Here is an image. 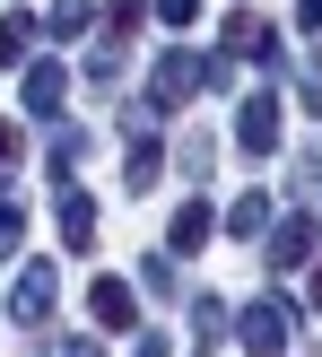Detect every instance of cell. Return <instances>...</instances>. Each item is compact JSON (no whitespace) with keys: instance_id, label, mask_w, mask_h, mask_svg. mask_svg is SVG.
Returning <instances> with one entry per match:
<instances>
[{"instance_id":"1","label":"cell","mask_w":322,"mask_h":357,"mask_svg":"<svg viewBox=\"0 0 322 357\" xmlns=\"http://www.w3.org/2000/svg\"><path fill=\"white\" fill-rule=\"evenodd\" d=\"M157 174H166L157 114H148V105H131V122H122V183H131V192H157Z\"/></svg>"},{"instance_id":"2","label":"cell","mask_w":322,"mask_h":357,"mask_svg":"<svg viewBox=\"0 0 322 357\" xmlns=\"http://www.w3.org/2000/svg\"><path fill=\"white\" fill-rule=\"evenodd\" d=\"M288 331H296V305H288V296H253V305H244L236 314V340L244 349H253V357H279V349H288Z\"/></svg>"},{"instance_id":"3","label":"cell","mask_w":322,"mask_h":357,"mask_svg":"<svg viewBox=\"0 0 322 357\" xmlns=\"http://www.w3.org/2000/svg\"><path fill=\"white\" fill-rule=\"evenodd\" d=\"M236 139H244V157H279V139H288V105H279V87H261V96L244 105Z\"/></svg>"},{"instance_id":"4","label":"cell","mask_w":322,"mask_h":357,"mask_svg":"<svg viewBox=\"0 0 322 357\" xmlns=\"http://www.w3.org/2000/svg\"><path fill=\"white\" fill-rule=\"evenodd\" d=\"M314 253H322V227L305 218V209H288V218H279V236H270V253H261V261H270V279H288V271H305Z\"/></svg>"},{"instance_id":"5","label":"cell","mask_w":322,"mask_h":357,"mask_svg":"<svg viewBox=\"0 0 322 357\" xmlns=\"http://www.w3.org/2000/svg\"><path fill=\"white\" fill-rule=\"evenodd\" d=\"M218 44H227V61H270V52H279V26H270L261 9H236V17L218 26Z\"/></svg>"},{"instance_id":"6","label":"cell","mask_w":322,"mask_h":357,"mask_svg":"<svg viewBox=\"0 0 322 357\" xmlns=\"http://www.w3.org/2000/svg\"><path fill=\"white\" fill-rule=\"evenodd\" d=\"M52 288H61V271H52V261H26V271H17V288H9V323H44L52 314Z\"/></svg>"},{"instance_id":"7","label":"cell","mask_w":322,"mask_h":357,"mask_svg":"<svg viewBox=\"0 0 322 357\" xmlns=\"http://www.w3.org/2000/svg\"><path fill=\"white\" fill-rule=\"evenodd\" d=\"M87 314H96L105 331H139V296H131V279H96V288H87Z\"/></svg>"},{"instance_id":"8","label":"cell","mask_w":322,"mask_h":357,"mask_svg":"<svg viewBox=\"0 0 322 357\" xmlns=\"http://www.w3.org/2000/svg\"><path fill=\"white\" fill-rule=\"evenodd\" d=\"M52 218H61V244H70V253H87V244H96V201H87L79 183H61V201H52Z\"/></svg>"},{"instance_id":"9","label":"cell","mask_w":322,"mask_h":357,"mask_svg":"<svg viewBox=\"0 0 322 357\" xmlns=\"http://www.w3.org/2000/svg\"><path fill=\"white\" fill-rule=\"evenodd\" d=\"M209 227H218V218H209V201H183V209H174V227H166V244H174V253H201Z\"/></svg>"},{"instance_id":"10","label":"cell","mask_w":322,"mask_h":357,"mask_svg":"<svg viewBox=\"0 0 322 357\" xmlns=\"http://www.w3.org/2000/svg\"><path fill=\"white\" fill-rule=\"evenodd\" d=\"M61 96H70V70H61V61H35V70H26V114H52Z\"/></svg>"},{"instance_id":"11","label":"cell","mask_w":322,"mask_h":357,"mask_svg":"<svg viewBox=\"0 0 322 357\" xmlns=\"http://www.w3.org/2000/svg\"><path fill=\"white\" fill-rule=\"evenodd\" d=\"M87 26H96V0H52V17H44V35H61V44H79Z\"/></svg>"},{"instance_id":"12","label":"cell","mask_w":322,"mask_h":357,"mask_svg":"<svg viewBox=\"0 0 322 357\" xmlns=\"http://www.w3.org/2000/svg\"><path fill=\"white\" fill-rule=\"evenodd\" d=\"M227 236H270V192H244L227 209Z\"/></svg>"},{"instance_id":"13","label":"cell","mask_w":322,"mask_h":357,"mask_svg":"<svg viewBox=\"0 0 322 357\" xmlns=\"http://www.w3.org/2000/svg\"><path fill=\"white\" fill-rule=\"evenodd\" d=\"M35 35H44L35 17H0V70H17V61H26V52H35Z\"/></svg>"},{"instance_id":"14","label":"cell","mask_w":322,"mask_h":357,"mask_svg":"<svg viewBox=\"0 0 322 357\" xmlns=\"http://www.w3.org/2000/svg\"><path fill=\"white\" fill-rule=\"evenodd\" d=\"M192 331H201V349H218L227 331H236V314H227L218 296H201V305H192Z\"/></svg>"},{"instance_id":"15","label":"cell","mask_w":322,"mask_h":357,"mask_svg":"<svg viewBox=\"0 0 322 357\" xmlns=\"http://www.w3.org/2000/svg\"><path fill=\"white\" fill-rule=\"evenodd\" d=\"M79 157H87V131H79V122H70V131H52V174H61V183L79 174Z\"/></svg>"},{"instance_id":"16","label":"cell","mask_w":322,"mask_h":357,"mask_svg":"<svg viewBox=\"0 0 322 357\" xmlns=\"http://www.w3.org/2000/svg\"><path fill=\"white\" fill-rule=\"evenodd\" d=\"M105 35H114V52L131 44V35H139V0H105Z\"/></svg>"},{"instance_id":"17","label":"cell","mask_w":322,"mask_h":357,"mask_svg":"<svg viewBox=\"0 0 322 357\" xmlns=\"http://www.w3.org/2000/svg\"><path fill=\"white\" fill-rule=\"evenodd\" d=\"M139 288H148V296H174V261L148 253V261H139Z\"/></svg>"},{"instance_id":"18","label":"cell","mask_w":322,"mask_h":357,"mask_svg":"<svg viewBox=\"0 0 322 357\" xmlns=\"http://www.w3.org/2000/svg\"><path fill=\"white\" fill-rule=\"evenodd\" d=\"M17 236H26V209H17V201H0V253H17Z\"/></svg>"},{"instance_id":"19","label":"cell","mask_w":322,"mask_h":357,"mask_svg":"<svg viewBox=\"0 0 322 357\" xmlns=\"http://www.w3.org/2000/svg\"><path fill=\"white\" fill-rule=\"evenodd\" d=\"M17 157H26V131H17V122H0V174H17Z\"/></svg>"},{"instance_id":"20","label":"cell","mask_w":322,"mask_h":357,"mask_svg":"<svg viewBox=\"0 0 322 357\" xmlns=\"http://www.w3.org/2000/svg\"><path fill=\"white\" fill-rule=\"evenodd\" d=\"M157 17H166V26H192V17H201V0H157Z\"/></svg>"},{"instance_id":"21","label":"cell","mask_w":322,"mask_h":357,"mask_svg":"<svg viewBox=\"0 0 322 357\" xmlns=\"http://www.w3.org/2000/svg\"><path fill=\"white\" fill-rule=\"evenodd\" d=\"M296 87H305V105L322 114V61H305V70H296Z\"/></svg>"},{"instance_id":"22","label":"cell","mask_w":322,"mask_h":357,"mask_svg":"<svg viewBox=\"0 0 322 357\" xmlns=\"http://www.w3.org/2000/svg\"><path fill=\"white\" fill-rule=\"evenodd\" d=\"M296 26H305V35L322 26V0H296Z\"/></svg>"},{"instance_id":"23","label":"cell","mask_w":322,"mask_h":357,"mask_svg":"<svg viewBox=\"0 0 322 357\" xmlns=\"http://www.w3.org/2000/svg\"><path fill=\"white\" fill-rule=\"evenodd\" d=\"M131 357H166V340H157V331H139V349Z\"/></svg>"},{"instance_id":"24","label":"cell","mask_w":322,"mask_h":357,"mask_svg":"<svg viewBox=\"0 0 322 357\" xmlns=\"http://www.w3.org/2000/svg\"><path fill=\"white\" fill-rule=\"evenodd\" d=\"M70 357H105V340H70Z\"/></svg>"},{"instance_id":"25","label":"cell","mask_w":322,"mask_h":357,"mask_svg":"<svg viewBox=\"0 0 322 357\" xmlns=\"http://www.w3.org/2000/svg\"><path fill=\"white\" fill-rule=\"evenodd\" d=\"M314 305H322V271H314Z\"/></svg>"}]
</instances>
